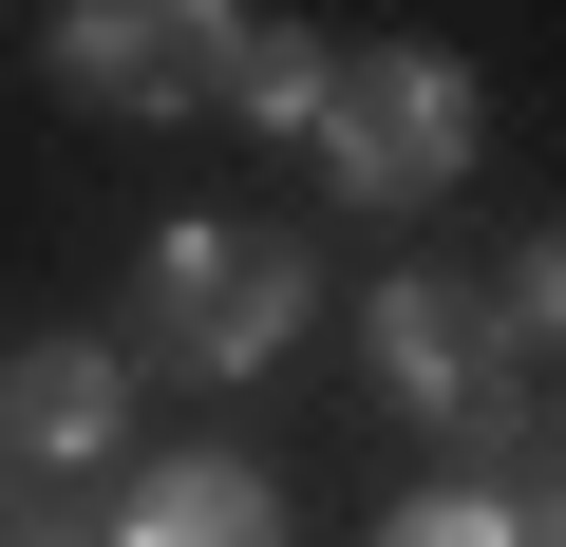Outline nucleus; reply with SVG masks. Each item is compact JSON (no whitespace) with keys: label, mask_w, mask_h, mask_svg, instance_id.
<instances>
[{"label":"nucleus","mask_w":566,"mask_h":547,"mask_svg":"<svg viewBox=\"0 0 566 547\" xmlns=\"http://www.w3.org/2000/svg\"><path fill=\"white\" fill-rule=\"evenodd\" d=\"M359 359H378V397L434 453H510L528 434V340L491 303V264H397V284L359 303Z\"/></svg>","instance_id":"nucleus-1"},{"label":"nucleus","mask_w":566,"mask_h":547,"mask_svg":"<svg viewBox=\"0 0 566 547\" xmlns=\"http://www.w3.org/2000/svg\"><path fill=\"white\" fill-rule=\"evenodd\" d=\"M322 322V264L283 227H151V284H133V340L170 378H283Z\"/></svg>","instance_id":"nucleus-2"},{"label":"nucleus","mask_w":566,"mask_h":547,"mask_svg":"<svg viewBox=\"0 0 566 547\" xmlns=\"http://www.w3.org/2000/svg\"><path fill=\"white\" fill-rule=\"evenodd\" d=\"M472 151H491V114H472L453 39H340L322 57V170H340V208H434Z\"/></svg>","instance_id":"nucleus-3"},{"label":"nucleus","mask_w":566,"mask_h":547,"mask_svg":"<svg viewBox=\"0 0 566 547\" xmlns=\"http://www.w3.org/2000/svg\"><path fill=\"white\" fill-rule=\"evenodd\" d=\"M39 57H57L95 114H208V95H227V20H208V0H76Z\"/></svg>","instance_id":"nucleus-4"},{"label":"nucleus","mask_w":566,"mask_h":547,"mask_svg":"<svg viewBox=\"0 0 566 547\" xmlns=\"http://www.w3.org/2000/svg\"><path fill=\"white\" fill-rule=\"evenodd\" d=\"M133 434V359L114 340H20L0 359V472H95Z\"/></svg>","instance_id":"nucleus-5"},{"label":"nucleus","mask_w":566,"mask_h":547,"mask_svg":"<svg viewBox=\"0 0 566 547\" xmlns=\"http://www.w3.org/2000/svg\"><path fill=\"white\" fill-rule=\"evenodd\" d=\"M95 547H283V491L245 472V453H170V472H133L114 491V528Z\"/></svg>","instance_id":"nucleus-6"},{"label":"nucleus","mask_w":566,"mask_h":547,"mask_svg":"<svg viewBox=\"0 0 566 547\" xmlns=\"http://www.w3.org/2000/svg\"><path fill=\"white\" fill-rule=\"evenodd\" d=\"M322 57H340V39H303V20H227V95H208V114H245V133H322Z\"/></svg>","instance_id":"nucleus-7"},{"label":"nucleus","mask_w":566,"mask_h":547,"mask_svg":"<svg viewBox=\"0 0 566 547\" xmlns=\"http://www.w3.org/2000/svg\"><path fill=\"white\" fill-rule=\"evenodd\" d=\"M491 303H510V340H528V359L566 340V227H528V245L491 264Z\"/></svg>","instance_id":"nucleus-8"},{"label":"nucleus","mask_w":566,"mask_h":547,"mask_svg":"<svg viewBox=\"0 0 566 547\" xmlns=\"http://www.w3.org/2000/svg\"><path fill=\"white\" fill-rule=\"evenodd\" d=\"M378 547H528V528H510V491H416V509H378Z\"/></svg>","instance_id":"nucleus-9"},{"label":"nucleus","mask_w":566,"mask_h":547,"mask_svg":"<svg viewBox=\"0 0 566 547\" xmlns=\"http://www.w3.org/2000/svg\"><path fill=\"white\" fill-rule=\"evenodd\" d=\"M510 528H528V547H566V434H547V472L510 491Z\"/></svg>","instance_id":"nucleus-10"},{"label":"nucleus","mask_w":566,"mask_h":547,"mask_svg":"<svg viewBox=\"0 0 566 547\" xmlns=\"http://www.w3.org/2000/svg\"><path fill=\"white\" fill-rule=\"evenodd\" d=\"M20 547H95V528H76V509H39V528H20Z\"/></svg>","instance_id":"nucleus-11"}]
</instances>
